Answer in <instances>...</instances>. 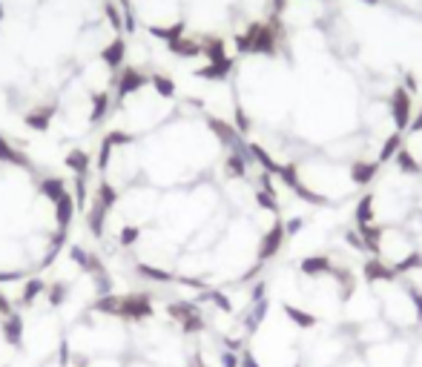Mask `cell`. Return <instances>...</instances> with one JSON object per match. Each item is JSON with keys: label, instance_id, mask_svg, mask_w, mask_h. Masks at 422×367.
Wrapping results in <instances>:
<instances>
[{"label": "cell", "instance_id": "1", "mask_svg": "<svg viewBox=\"0 0 422 367\" xmlns=\"http://www.w3.org/2000/svg\"><path fill=\"white\" fill-rule=\"evenodd\" d=\"M282 313L296 330H316L319 321H322L313 310H308L304 304H296V301H282Z\"/></svg>", "mask_w": 422, "mask_h": 367}, {"label": "cell", "instance_id": "2", "mask_svg": "<svg viewBox=\"0 0 422 367\" xmlns=\"http://www.w3.org/2000/svg\"><path fill=\"white\" fill-rule=\"evenodd\" d=\"M239 367H264V364H262V361H259V356L253 353V347L247 344L244 350H241V364H239Z\"/></svg>", "mask_w": 422, "mask_h": 367}]
</instances>
